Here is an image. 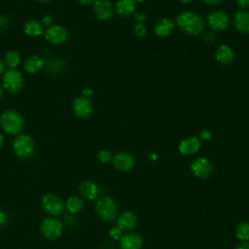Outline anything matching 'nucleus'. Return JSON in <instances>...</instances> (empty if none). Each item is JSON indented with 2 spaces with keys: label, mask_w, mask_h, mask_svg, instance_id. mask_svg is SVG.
<instances>
[{
  "label": "nucleus",
  "mask_w": 249,
  "mask_h": 249,
  "mask_svg": "<svg viewBox=\"0 0 249 249\" xmlns=\"http://www.w3.org/2000/svg\"><path fill=\"white\" fill-rule=\"evenodd\" d=\"M176 23L183 32L192 36L200 34L204 29V21L202 18L191 11L180 13L176 18Z\"/></svg>",
  "instance_id": "nucleus-1"
},
{
  "label": "nucleus",
  "mask_w": 249,
  "mask_h": 249,
  "mask_svg": "<svg viewBox=\"0 0 249 249\" xmlns=\"http://www.w3.org/2000/svg\"><path fill=\"white\" fill-rule=\"evenodd\" d=\"M0 124L5 132L9 134H17L23 126V119L21 115L16 111H6L1 116Z\"/></svg>",
  "instance_id": "nucleus-2"
},
{
  "label": "nucleus",
  "mask_w": 249,
  "mask_h": 249,
  "mask_svg": "<svg viewBox=\"0 0 249 249\" xmlns=\"http://www.w3.org/2000/svg\"><path fill=\"white\" fill-rule=\"evenodd\" d=\"M95 210L98 216L103 220L112 221L117 216L118 206L113 198L109 196H103L97 200L95 204Z\"/></svg>",
  "instance_id": "nucleus-3"
},
{
  "label": "nucleus",
  "mask_w": 249,
  "mask_h": 249,
  "mask_svg": "<svg viewBox=\"0 0 249 249\" xmlns=\"http://www.w3.org/2000/svg\"><path fill=\"white\" fill-rule=\"evenodd\" d=\"M14 152L19 158H28L34 152V143L27 135H19L16 138L13 144Z\"/></svg>",
  "instance_id": "nucleus-4"
},
{
  "label": "nucleus",
  "mask_w": 249,
  "mask_h": 249,
  "mask_svg": "<svg viewBox=\"0 0 249 249\" xmlns=\"http://www.w3.org/2000/svg\"><path fill=\"white\" fill-rule=\"evenodd\" d=\"M3 86L10 92H18L22 87L21 74L15 69L6 71L3 76Z\"/></svg>",
  "instance_id": "nucleus-5"
},
{
  "label": "nucleus",
  "mask_w": 249,
  "mask_h": 249,
  "mask_svg": "<svg viewBox=\"0 0 249 249\" xmlns=\"http://www.w3.org/2000/svg\"><path fill=\"white\" fill-rule=\"evenodd\" d=\"M208 25L215 31H223L228 28L230 18L225 12L213 11L207 16Z\"/></svg>",
  "instance_id": "nucleus-6"
},
{
  "label": "nucleus",
  "mask_w": 249,
  "mask_h": 249,
  "mask_svg": "<svg viewBox=\"0 0 249 249\" xmlns=\"http://www.w3.org/2000/svg\"><path fill=\"white\" fill-rule=\"evenodd\" d=\"M192 173L200 179L207 178L212 172V164L205 158H197L191 163Z\"/></svg>",
  "instance_id": "nucleus-7"
},
{
  "label": "nucleus",
  "mask_w": 249,
  "mask_h": 249,
  "mask_svg": "<svg viewBox=\"0 0 249 249\" xmlns=\"http://www.w3.org/2000/svg\"><path fill=\"white\" fill-rule=\"evenodd\" d=\"M42 203L45 210L52 215H59L64 209L62 200L53 194L46 195L42 199Z\"/></svg>",
  "instance_id": "nucleus-8"
},
{
  "label": "nucleus",
  "mask_w": 249,
  "mask_h": 249,
  "mask_svg": "<svg viewBox=\"0 0 249 249\" xmlns=\"http://www.w3.org/2000/svg\"><path fill=\"white\" fill-rule=\"evenodd\" d=\"M62 226L59 221L55 219H46L41 226V231L43 235L48 239H54L59 236Z\"/></svg>",
  "instance_id": "nucleus-9"
},
{
  "label": "nucleus",
  "mask_w": 249,
  "mask_h": 249,
  "mask_svg": "<svg viewBox=\"0 0 249 249\" xmlns=\"http://www.w3.org/2000/svg\"><path fill=\"white\" fill-rule=\"evenodd\" d=\"M74 113L80 118H87L92 113V104L90 100L86 96L77 97L72 104Z\"/></svg>",
  "instance_id": "nucleus-10"
},
{
  "label": "nucleus",
  "mask_w": 249,
  "mask_h": 249,
  "mask_svg": "<svg viewBox=\"0 0 249 249\" xmlns=\"http://www.w3.org/2000/svg\"><path fill=\"white\" fill-rule=\"evenodd\" d=\"M45 36L46 39L51 43L58 45L64 43L67 40L68 32L64 27L60 25H53L47 29Z\"/></svg>",
  "instance_id": "nucleus-11"
},
{
  "label": "nucleus",
  "mask_w": 249,
  "mask_h": 249,
  "mask_svg": "<svg viewBox=\"0 0 249 249\" xmlns=\"http://www.w3.org/2000/svg\"><path fill=\"white\" fill-rule=\"evenodd\" d=\"M95 16L100 20H108L113 17V6L109 0H97L93 4Z\"/></svg>",
  "instance_id": "nucleus-12"
},
{
  "label": "nucleus",
  "mask_w": 249,
  "mask_h": 249,
  "mask_svg": "<svg viewBox=\"0 0 249 249\" xmlns=\"http://www.w3.org/2000/svg\"><path fill=\"white\" fill-rule=\"evenodd\" d=\"M113 164L121 171H127L134 165V159L125 152H119L112 159Z\"/></svg>",
  "instance_id": "nucleus-13"
},
{
  "label": "nucleus",
  "mask_w": 249,
  "mask_h": 249,
  "mask_svg": "<svg viewBox=\"0 0 249 249\" xmlns=\"http://www.w3.org/2000/svg\"><path fill=\"white\" fill-rule=\"evenodd\" d=\"M142 244V237L137 233H126L120 238L121 249H140Z\"/></svg>",
  "instance_id": "nucleus-14"
},
{
  "label": "nucleus",
  "mask_w": 249,
  "mask_h": 249,
  "mask_svg": "<svg viewBox=\"0 0 249 249\" xmlns=\"http://www.w3.org/2000/svg\"><path fill=\"white\" fill-rule=\"evenodd\" d=\"M200 148V140L196 136H191L183 139L179 144V151L183 155H192Z\"/></svg>",
  "instance_id": "nucleus-15"
},
{
  "label": "nucleus",
  "mask_w": 249,
  "mask_h": 249,
  "mask_svg": "<svg viewBox=\"0 0 249 249\" xmlns=\"http://www.w3.org/2000/svg\"><path fill=\"white\" fill-rule=\"evenodd\" d=\"M215 58L220 64L229 65L234 59V53L229 46L222 45L216 50Z\"/></svg>",
  "instance_id": "nucleus-16"
},
{
  "label": "nucleus",
  "mask_w": 249,
  "mask_h": 249,
  "mask_svg": "<svg viewBox=\"0 0 249 249\" xmlns=\"http://www.w3.org/2000/svg\"><path fill=\"white\" fill-rule=\"evenodd\" d=\"M137 223L136 215L131 211L123 212L118 220V228L121 231H130L134 229Z\"/></svg>",
  "instance_id": "nucleus-17"
},
{
  "label": "nucleus",
  "mask_w": 249,
  "mask_h": 249,
  "mask_svg": "<svg viewBox=\"0 0 249 249\" xmlns=\"http://www.w3.org/2000/svg\"><path fill=\"white\" fill-rule=\"evenodd\" d=\"M235 29L243 34H249V13L245 11L237 12L233 17Z\"/></svg>",
  "instance_id": "nucleus-18"
},
{
  "label": "nucleus",
  "mask_w": 249,
  "mask_h": 249,
  "mask_svg": "<svg viewBox=\"0 0 249 249\" xmlns=\"http://www.w3.org/2000/svg\"><path fill=\"white\" fill-rule=\"evenodd\" d=\"M174 29V22L170 18H161L160 19L155 27V34L159 37H167L169 36Z\"/></svg>",
  "instance_id": "nucleus-19"
},
{
  "label": "nucleus",
  "mask_w": 249,
  "mask_h": 249,
  "mask_svg": "<svg viewBox=\"0 0 249 249\" xmlns=\"http://www.w3.org/2000/svg\"><path fill=\"white\" fill-rule=\"evenodd\" d=\"M116 11L121 17L131 16L135 12L134 0H118L116 4Z\"/></svg>",
  "instance_id": "nucleus-20"
},
{
  "label": "nucleus",
  "mask_w": 249,
  "mask_h": 249,
  "mask_svg": "<svg viewBox=\"0 0 249 249\" xmlns=\"http://www.w3.org/2000/svg\"><path fill=\"white\" fill-rule=\"evenodd\" d=\"M79 192L80 194L88 198V199H93L97 196V194H98V188L97 186L92 183V182H89V181H84L80 184V187H79Z\"/></svg>",
  "instance_id": "nucleus-21"
},
{
  "label": "nucleus",
  "mask_w": 249,
  "mask_h": 249,
  "mask_svg": "<svg viewBox=\"0 0 249 249\" xmlns=\"http://www.w3.org/2000/svg\"><path fill=\"white\" fill-rule=\"evenodd\" d=\"M44 66V60L38 55L28 57L24 62V69L29 73H36Z\"/></svg>",
  "instance_id": "nucleus-22"
},
{
  "label": "nucleus",
  "mask_w": 249,
  "mask_h": 249,
  "mask_svg": "<svg viewBox=\"0 0 249 249\" xmlns=\"http://www.w3.org/2000/svg\"><path fill=\"white\" fill-rule=\"evenodd\" d=\"M24 32L29 36L37 37V36H40L42 34L43 26L38 20L30 19L24 25Z\"/></svg>",
  "instance_id": "nucleus-23"
},
{
  "label": "nucleus",
  "mask_w": 249,
  "mask_h": 249,
  "mask_svg": "<svg viewBox=\"0 0 249 249\" xmlns=\"http://www.w3.org/2000/svg\"><path fill=\"white\" fill-rule=\"evenodd\" d=\"M66 207L71 213H77L84 207V201L79 196H71L66 201Z\"/></svg>",
  "instance_id": "nucleus-24"
},
{
  "label": "nucleus",
  "mask_w": 249,
  "mask_h": 249,
  "mask_svg": "<svg viewBox=\"0 0 249 249\" xmlns=\"http://www.w3.org/2000/svg\"><path fill=\"white\" fill-rule=\"evenodd\" d=\"M236 237L239 240H249V223L242 222L236 228Z\"/></svg>",
  "instance_id": "nucleus-25"
},
{
  "label": "nucleus",
  "mask_w": 249,
  "mask_h": 249,
  "mask_svg": "<svg viewBox=\"0 0 249 249\" xmlns=\"http://www.w3.org/2000/svg\"><path fill=\"white\" fill-rule=\"evenodd\" d=\"M5 61L11 68L17 67L20 62L19 54L15 51H10L5 54Z\"/></svg>",
  "instance_id": "nucleus-26"
},
{
  "label": "nucleus",
  "mask_w": 249,
  "mask_h": 249,
  "mask_svg": "<svg viewBox=\"0 0 249 249\" xmlns=\"http://www.w3.org/2000/svg\"><path fill=\"white\" fill-rule=\"evenodd\" d=\"M97 158L101 162H108L112 159V155L108 150H101L98 153Z\"/></svg>",
  "instance_id": "nucleus-27"
},
{
  "label": "nucleus",
  "mask_w": 249,
  "mask_h": 249,
  "mask_svg": "<svg viewBox=\"0 0 249 249\" xmlns=\"http://www.w3.org/2000/svg\"><path fill=\"white\" fill-rule=\"evenodd\" d=\"M146 27L144 24H142L141 22L137 23L135 26H134V33L136 36L138 37H144L146 35Z\"/></svg>",
  "instance_id": "nucleus-28"
},
{
  "label": "nucleus",
  "mask_w": 249,
  "mask_h": 249,
  "mask_svg": "<svg viewBox=\"0 0 249 249\" xmlns=\"http://www.w3.org/2000/svg\"><path fill=\"white\" fill-rule=\"evenodd\" d=\"M121 230L119 229V228H113V229H111V231H110V235H111V237L112 238H114V239H120L121 238V236H122V234H121Z\"/></svg>",
  "instance_id": "nucleus-29"
},
{
  "label": "nucleus",
  "mask_w": 249,
  "mask_h": 249,
  "mask_svg": "<svg viewBox=\"0 0 249 249\" xmlns=\"http://www.w3.org/2000/svg\"><path fill=\"white\" fill-rule=\"evenodd\" d=\"M211 136H212V134H211V132H210L208 129L202 130V131L200 132V134H199V138H200L201 140H204V141L209 140V139L211 138Z\"/></svg>",
  "instance_id": "nucleus-30"
},
{
  "label": "nucleus",
  "mask_w": 249,
  "mask_h": 249,
  "mask_svg": "<svg viewBox=\"0 0 249 249\" xmlns=\"http://www.w3.org/2000/svg\"><path fill=\"white\" fill-rule=\"evenodd\" d=\"M237 5L240 8H248L249 7V0H236Z\"/></svg>",
  "instance_id": "nucleus-31"
},
{
  "label": "nucleus",
  "mask_w": 249,
  "mask_h": 249,
  "mask_svg": "<svg viewBox=\"0 0 249 249\" xmlns=\"http://www.w3.org/2000/svg\"><path fill=\"white\" fill-rule=\"evenodd\" d=\"M6 222H7V215L4 212L0 211V226L5 225Z\"/></svg>",
  "instance_id": "nucleus-32"
},
{
  "label": "nucleus",
  "mask_w": 249,
  "mask_h": 249,
  "mask_svg": "<svg viewBox=\"0 0 249 249\" xmlns=\"http://www.w3.org/2000/svg\"><path fill=\"white\" fill-rule=\"evenodd\" d=\"M43 22L46 24V25H51V23L53 22V18L51 16H45L43 18Z\"/></svg>",
  "instance_id": "nucleus-33"
},
{
  "label": "nucleus",
  "mask_w": 249,
  "mask_h": 249,
  "mask_svg": "<svg viewBox=\"0 0 249 249\" xmlns=\"http://www.w3.org/2000/svg\"><path fill=\"white\" fill-rule=\"evenodd\" d=\"M91 93H92V90L89 88H86L83 89V96L89 97V95H91Z\"/></svg>",
  "instance_id": "nucleus-34"
},
{
  "label": "nucleus",
  "mask_w": 249,
  "mask_h": 249,
  "mask_svg": "<svg viewBox=\"0 0 249 249\" xmlns=\"http://www.w3.org/2000/svg\"><path fill=\"white\" fill-rule=\"evenodd\" d=\"M205 4H208V5H217L219 4L222 0H202Z\"/></svg>",
  "instance_id": "nucleus-35"
},
{
  "label": "nucleus",
  "mask_w": 249,
  "mask_h": 249,
  "mask_svg": "<svg viewBox=\"0 0 249 249\" xmlns=\"http://www.w3.org/2000/svg\"><path fill=\"white\" fill-rule=\"evenodd\" d=\"M235 249H249V242H243L239 244Z\"/></svg>",
  "instance_id": "nucleus-36"
},
{
  "label": "nucleus",
  "mask_w": 249,
  "mask_h": 249,
  "mask_svg": "<svg viewBox=\"0 0 249 249\" xmlns=\"http://www.w3.org/2000/svg\"><path fill=\"white\" fill-rule=\"evenodd\" d=\"M145 15H143V14H139V13H136L135 14V18L137 19V20H139V21H142V20H144L145 19Z\"/></svg>",
  "instance_id": "nucleus-37"
},
{
  "label": "nucleus",
  "mask_w": 249,
  "mask_h": 249,
  "mask_svg": "<svg viewBox=\"0 0 249 249\" xmlns=\"http://www.w3.org/2000/svg\"><path fill=\"white\" fill-rule=\"evenodd\" d=\"M79 2H80L82 5H89V4L92 3L93 0H79Z\"/></svg>",
  "instance_id": "nucleus-38"
},
{
  "label": "nucleus",
  "mask_w": 249,
  "mask_h": 249,
  "mask_svg": "<svg viewBox=\"0 0 249 249\" xmlns=\"http://www.w3.org/2000/svg\"><path fill=\"white\" fill-rule=\"evenodd\" d=\"M3 71H4V63L2 62V60H0V74H2Z\"/></svg>",
  "instance_id": "nucleus-39"
},
{
  "label": "nucleus",
  "mask_w": 249,
  "mask_h": 249,
  "mask_svg": "<svg viewBox=\"0 0 249 249\" xmlns=\"http://www.w3.org/2000/svg\"><path fill=\"white\" fill-rule=\"evenodd\" d=\"M180 2H182V3H189V2H191L192 0H179Z\"/></svg>",
  "instance_id": "nucleus-40"
},
{
  "label": "nucleus",
  "mask_w": 249,
  "mask_h": 249,
  "mask_svg": "<svg viewBox=\"0 0 249 249\" xmlns=\"http://www.w3.org/2000/svg\"><path fill=\"white\" fill-rule=\"evenodd\" d=\"M3 144V137H2V135L0 134V146Z\"/></svg>",
  "instance_id": "nucleus-41"
},
{
  "label": "nucleus",
  "mask_w": 249,
  "mask_h": 249,
  "mask_svg": "<svg viewBox=\"0 0 249 249\" xmlns=\"http://www.w3.org/2000/svg\"><path fill=\"white\" fill-rule=\"evenodd\" d=\"M2 92H3V90H2V88H1V86H0V97H1V95H2Z\"/></svg>",
  "instance_id": "nucleus-42"
},
{
  "label": "nucleus",
  "mask_w": 249,
  "mask_h": 249,
  "mask_svg": "<svg viewBox=\"0 0 249 249\" xmlns=\"http://www.w3.org/2000/svg\"><path fill=\"white\" fill-rule=\"evenodd\" d=\"M135 2H143V1H145V0H134Z\"/></svg>",
  "instance_id": "nucleus-43"
},
{
  "label": "nucleus",
  "mask_w": 249,
  "mask_h": 249,
  "mask_svg": "<svg viewBox=\"0 0 249 249\" xmlns=\"http://www.w3.org/2000/svg\"><path fill=\"white\" fill-rule=\"evenodd\" d=\"M38 1H40V2H47V1H49V0H38Z\"/></svg>",
  "instance_id": "nucleus-44"
}]
</instances>
